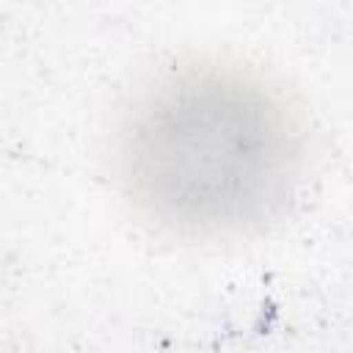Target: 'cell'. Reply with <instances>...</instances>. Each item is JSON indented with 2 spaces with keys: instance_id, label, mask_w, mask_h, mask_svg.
<instances>
[{
  "instance_id": "6da1fadb",
  "label": "cell",
  "mask_w": 353,
  "mask_h": 353,
  "mask_svg": "<svg viewBox=\"0 0 353 353\" xmlns=\"http://www.w3.org/2000/svg\"><path fill=\"white\" fill-rule=\"evenodd\" d=\"M119 160L146 215L185 234H221L265 221L287 199L301 132L256 80L188 66L138 99Z\"/></svg>"
}]
</instances>
